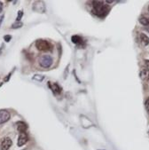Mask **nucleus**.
<instances>
[{
    "label": "nucleus",
    "instance_id": "obj_4",
    "mask_svg": "<svg viewBox=\"0 0 149 150\" xmlns=\"http://www.w3.org/2000/svg\"><path fill=\"white\" fill-rule=\"evenodd\" d=\"M33 10L37 13H44L45 12V5L43 1H35L33 3Z\"/></svg>",
    "mask_w": 149,
    "mask_h": 150
},
{
    "label": "nucleus",
    "instance_id": "obj_18",
    "mask_svg": "<svg viewBox=\"0 0 149 150\" xmlns=\"http://www.w3.org/2000/svg\"><path fill=\"white\" fill-rule=\"evenodd\" d=\"M4 39L5 40V42H9L11 39H12V36H10V35H6V36H4Z\"/></svg>",
    "mask_w": 149,
    "mask_h": 150
},
{
    "label": "nucleus",
    "instance_id": "obj_8",
    "mask_svg": "<svg viewBox=\"0 0 149 150\" xmlns=\"http://www.w3.org/2000/svg\"><path fill=\"white\" fill-rule=\"evenodd\" d=\"M28 140H29V137H28L27 133H20V136L18 138V141H17V146L18 147H21L23 145H25Z\"/></svg>",
    "mask_w": 149,
    "mask_h": 150
},
{
    "label": "nucleus",
    "instance_id": "obj_7",
    "mask_svg": "<svg viewBox=\"0 0 149 150\" xmlns=\"http://www.w3.org/2000/svg\"><path fill=\"white\" fill-rule=\"evenodd\" d=\"M12 144H13V141L10 138H5L2 140L1 144H0V147H1V150H8L12 146Z\"/></svg>",
    "mask_w": 149,
    "mask_h": 150
},
{
    "label": "nucleus",
    "instance_id": "obj_22",
    "mask_svg": "<svg viewBox=\"0 0 149 150\" xmlns=\"http://www.w3.org/2000/svg\"><path fill=\"white\" fill-rule=\"evenodd\" d=\"M148 11H149V6H148Z\"/></svg>",
    "mask_w": 149,
    "mask_h": 150
},
{
    "label": "nucleus",
    "instance_id": "obj_13",
    "mask_svg": "<svg viewBox=\"0 0 149 150\" xmlns=\"http://www.w3.org/2000/svg\"><path fill=\"white\" fill-rule=\"evenodd\" d=\"M139 39H140V42L143 46H146L147 44H149V37L146 34L140 33V35H139Z\"/></svg>",
    "mask_w": 149,
    "mask_h": 150
},
{
    "label": "nucleus",
    "instance_id": "obj_19",
    "mask_svg": "<svg viewBox=\"0 0 149 150\" xmlns=\"http://www.w3.org/2000/svg\"><path fill=\"white\" fill-rule=\"evenodd\" d=\"M145 63H146V68H148V69H149V60H146V61H145Z\"/></svg>",
    "mask_w": 149,
    "mask_h": 150
},
{
    "label": "nucleus",
    "instance_id": "obj_12",
    "mask_svg": "<svg viewBox=\"0 0 149 150\" xmlns=\"http://www.w3.org/2000/svg\"><path fill=\"white\" fill-rule=\"evenodd\" d=\"M138 22L146 27L149 26V15L148 14H142L140 17H139Z\"/></svg>",
    "mask_w": 149,
    "mask_h": 150
},
{
    "label": "nucleus",
    "instance_id": "obj_11",
    "mask_svg": "<svg viewBox=\"0 0 149 150\" xmlns=\"http://www.w3.org/2000/svg\"><path fill=\"white\" fill-rule=\"evenodd\" d=\"M71 40L74 44H77V45H79V46H85V40H83V37H81L80 36H73Z\"/></svg>",
    "mask_w": 149,
    "mask_h": 150
},
{
    "label": "nucleus",
    "instance_id": "obj_14",
    "mask_svg": "<svg viewBox=\"0 0 149 150\" xmlns=\"http://www.w3.org/2000/svg\"><path fill=\"white\" fill-rule=\"evenodd\" d=\"M22 26H23V23L21 22H16L12 25V29H13V30L20 29V28H21Z\"/></svg>",
    "mask_w": 149,
    "mask_h": 150
},
{
    "label": "nucleus",
    "instance_id": "obj_17",
    "mask_svg": "<svg viewBox=\"0 0 149 150\" xmlns=\"http://www.w3.org/2000/svg\"><path fill=\"white\" fill-rule=\"evenodd\" d=\"M145 107H146V111L149 113V98L146 100V102H145Z\"/></svg>",
    "mask_w": 149,
    "mask_h": 150
},
{
    "label": "nucleus",
    "instance_id": "obj_16",
    "mask_svg": "<svg viewBox=\"0 0 149 150\" xmlns=\"http://www.w3.org/2000/svg\"><path fill=\"white\" fill-rule=\"evenodd\" d=\"M33 79L41 82V81H43V79H44V76H41V75H36V76L33 77Z\"/></svg>",
    "mask_w": 149,
    "mask_h": 150
},
{
    "label": "nucleus",
    "instance_id": "obj_9",
    "mask_svg": "<svg viewBox=\"0 0 149 150\" xmlns=\"http://www.w3.org/2000/svg\"><path fill=\"white\" fill-rule=\"evenodd\" d=\"M16 128H17V130L20 133H26V130L28 129V125L26 123H24V122L19 121L16 123Z\"/></svg>",
    "mask_w": 149,
    "mask_h": 150
},
{
    "label": "nucleus",
    "instance_id": "obj_3",
    "mask_svg": "<svg viewBox=\"0 0 149 150\" xmlns=\"http://www.w3.org/2000/svg\"><path fill=\"white\" fill-rule=\"evenodd\" d=\"M39 64L42 68L44 69H48L52 66V56L48 55V54H44L43 55L42 57L39 60Z\"/></svg>",
    "mask_w": 149,
    "mask_h": 150
},
{
    "label": "nucleus",
    "instance_id": "obj_21",
    "mask_svg": "<svg viewBox=\"0 0 149 150\" xmlns=\"http://www.w3.org/2000/svg\"><path fill=\"white\" fill-rule=\"evenodd\" d=\"M148 135H149V130H148Z\"/></svg>",
    "mask_w": 149,
    "mask_h": 150
},
{
    "label": "nucleus",
    "instance_id": "obj_5",
    "mask_svg": "<svg viewBox=\"0 0 149 150\" xmlns=\"http://www.w3.org/2000/svg\"><path fill=\"white\" fill-rule=\"evenodd\" d=\"M10 117H11V115L7 110L5 109L0 110V124L6 123V122L10 119Z\"/></svg>",
    "mask_w": 149,
    "mask_h": 150
},
{
    "label": "nucleus",
    "instance_id": "obj_1",
    "mask_svg": "<svg viewBox=\"0 0 149 150\" xmlns=\"http://www.w3.org/2000/svg\"><path fill=\"white\" fill-rule=\"evenodd\" d=\"M110 12V6L105 1H93L92 13L99 18L106 17Z\"/></svg>",
    "mask_w": 149,
    "mask_h": 150
},
{
    "label": "nucleus",
    "instance_id": "obj_6",
    "mask_svg": "<svg viewBox=\"0 0 149 150\" xmlns=\"http://www.w3.org/2000/svg\"><path fill=\"white\" fill-rule=\"evenodd\" d=\"M48 85L50 87V89L52 91V92L54 94H60L62 91V88L57 83H51V82H48Z\"/></svg>",
    "mask_w": 149,
    "mask_h": 150
},
{
    "label": "nucleus",
    "instance_id": "obj_20",
    "mask_svg": "<svg viewBox=\"0 0 149 150\" xmlns=\"http://www.w3.org/2000/svg\"><path fill=\"white\" fill-rule=\"evenodd\" d=\"M2 10H3V4L2 2H0V13L2 12Z\"/></svg>",
    "mask_w": 149,
    "mask_h": 150
},
{
    "label": "nucleus",
    "instance_id": "obj_23",
    "mask_svg": "<svg viewBox=\"0 0 149 150\" xmlns=\"http://www.w3.org/2000/svg\"><path fill=\"white\" fill-rule=\"evenodd\" d=\"M99 150H103V149H99Z\"/></svg>",
    "mask_w": 149,
    "mask_h": 150
},
{
    "label": "nucleus",
    "instance_id": "obj_10",
    "mask_svg": "<svg viewBox=\"0 0 149 150\" xmlns=\"http://www.w3.org/2000/svg\"><path fill=\"white\" fill-rule=\"evenodd\" d=\"M139 77L143 81L149 80V69L148 68H141L140 72H139Z\"/></svg>",
    "mask_w": 149,
    "mask_h": 150
},
{
    "label": "nucleus",
    "instance_id": "obj_2",
    "mask_svg": "<svg viewBox=\"0 0 149 150\" xmlns=\"http://www.w3.org/2000/svg\"><path fill=\"white\" fill-rule=\"evenodd\" d=\"M36 47L40 52H48L51 49V44L47 41L39 39L36 42Z\"/></svg>",
    "mask_w": 149,
    "mask_h": 150
},
{
    "label": "nucleus",
    "instance_id": "obj_15",
    "mask_svg": "<svg viewBox=\"0 0 149 150\" xmlns=\"http://www.w3.org/2000/svg\"><path fill=\"white\" fill-rule=\"evenodd\" d=\"M22 15H23V11H22V10L19 11V12H18L17 18H16V21H17V22H20V21H21V17H22Z\"/></svg>",
    "mask_w": 149,
    "mask_h": 150
}]
</instances>
